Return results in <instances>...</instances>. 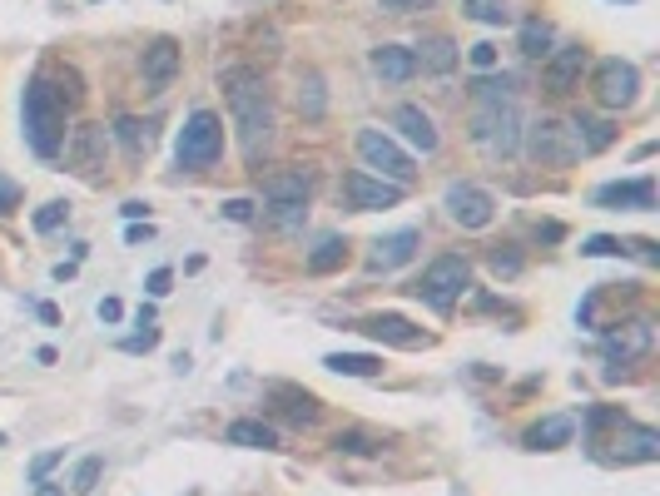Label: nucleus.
<instances>
[{
  "instance_id": "f257e3e1",
  "label": "nucleus",
  "mask_w": 660,
  "mask_h": 496,
  "mask_svg": "<svg viewBox=\"0 0 660 496\" xmlns=\"http://www.w3.org/2000/svg\"><path fill=\"white\" fill-rule=\"evenodd\" d=\"M229 85V115H234V129H239V144H244V159L259 164V154L273 139V105H268L264 85L249 75V70H234L224 75Z\"/></svg>"
},
{
  "instance_id": "f03ea898",
  "label": "nucleus",
  "mask_w": 660,
  "mask_h": 496,
  "mask_svg": "<svg viewBox=\"0 0 660 496\" xmlns=\"http://www.w3.org/2000/svg\"><path fill=\"white\" fill-rule=\"evenodd\" d=\"M20 120H25V139H30V149L40 159H55L65 149V105H60V95L45 80H30L25 85Z\"/></svg>"
},
{
  "instance_id": "7ed1b4c3",
  "label": "nucleus",
  "mask_w": 660,
  "mask_h": 496,
  "mask_svg": "<svg viewBox=\"0 0 660 496\" xmlns=\"http://www.w3.org/2000/svg\"><path fill=\"white\" fill-rule=\"evenodd\" d=\"M472 144L487 159H512L522 149V120L517 105H477L472 110Z\"/></svg>"
},
{
  "instance_id": "20e7f679",
  "label": "nucleus",
  "mask_w": 660,
  "mask_h": 496,
  "mask_svg": "<svg viewBox=\"0 0 660 496\" xmlns=\"http://www.w3.org/2000/svg\"><path fill=\"white\" fill-rule=\"evenodd\" d=\"M472 283V268H467V258L462 253H442L437 263H427L422 268V278L412 283V293L427 303V308H437V313H452V303L462 298V288Z\"/></svg>"
},
{
  "instance_id": "39448f33",
  "label": "nucleus",
  "mask_w": 660,
  "mask_h": 496,
  "mask_svg": "<svg viewBox=\"0 0 660 496\" xmlns=\"http://www.w3.org/2000/svg\"><path fill=\"white\" fill-rule=\"evenodd\" d=\"M219 154H224V124L214 110H194L189 124H184V134H179V144H174V159H179V169H209V164H219Z\"/></svg>"
},
{
  "instance_id": "423d86ee",
  "label": "nucleus",
  "mask_w": 660,
  "mask_h": 496,
  "mask_svg": "<svg viewBox=\"0 0 660 496\" xmlns=\"http://www.w3.org/2000/svg\"><path fill=\"white\" fill-rule=\"evenodd\" d=\"M358 154H363L368 169H378V179L402 184V189H407L412 174H417V169H412V154H407L397 139H388L383 129H363V134H358Z\"/></svg>"
},
{
  "instance_id": "0eeeda50",
  "label": "nucleus",
  "mask_w": 660,
  "mask_h": 496,
  "mask_svg": "<svg viewBox=\"0 0 660 496\" xmlns=\"http://www.w3.org/2000/svg\"><path fill=\"white\" fill-rule=\"evenodd\" d=\"M606 358H611V372L616 368H631L636 358H646L656 348V323L651 318H631V323H616L606 328Z\"/></svg>"
},
{
  "instance_id": "6e6552de",
  "label": "nucleus",
  "mask_w": 660,
  "mask_h": 496,
  "mask_svg": "<svg viewBox=\"0 0 660 496\" xmlns=\"http://www.w3.org/2000/svg\"><path fill=\"white\" fill-rule=\"evenodd\" d=\"M636 95H641V70L631 60H601V70H596V100L606 110H626V105H636Z\"/></svg>"
},
{
  "instance_id": "1a4fd4ad",
  "label": "nucleus",
  "mask_w": 660,
  "mask_h": 496,
  "mask_svg": "<svg viewBox=\"0 0 660 496\" xmlns=\"http://www.w3.org/2000/svg\"><path fill=\"white\" fill-rule=\"evenodd\" d=\"M397 199H402V184H388V179H373V174H363V169H353V174H343V204H348L353 214H373V209H393Z\"/></svg>"
},
{
  "instance_id": "9d476101",
  "label": "nucleus",
  "mask_w": 660,
  "mask_h": 496,
  "mask_svg": "<svg viewBox=\"0 0 660 496\" xmlns=\"http://www.w3.org/2000/svg\"><path fill=\"white\" fill-rule=\"evenodd\" d=\"M527 149H531V159H536V164H546V169H566V164L576 159V139H571V129H566V124H556V120L531 124Z\"/></svg>"
},
{
  "instance_id": "9b49d317",
  "label": "nucleus",
  "mask_w": 660,
  "mask_h": 496,
  "mask_svg": "<svg viewBox=\"0 0 660 496\" xmlns=\"http://www.w3.org/2000/svg\"><path fill=\"white\" fill-rule=\"evenodd\" d=\"M447 214L462 224V229H487L497 219V199L477 184H452L447 189Z\"/></svg>"
},
{
  "instance_id": "f8f14e48",
  "label": "nucleus",
  "mask_w": 660,
  "mask_h": 496,
  "mask_svg": "<svg viewBox=\"0 0 660 496\" xmlns=\"http://www.w3.org/2000/svg\"><path fill=\"white\" fill-rule=\"evenodd\" d=\"M596 204H601V209H656V179L641 174V179L601 184V189H596Z\"/></svg>"
},
{
  "instance_id": "ddd939ff",
  "label": "nucleus",
  "mask_w": 660,
  "mask_h": 496,
  "mask_svg": "<svg viewBox=\"0 0 660 496\" xmlns=\"http://www.w3.org/2000/svg\"><path fill=\"white\" fill-rule=\"evenodd\" d=\"M422 244V234L417 229H397V234H383L373 253H368V273H393L402 263H412V253Z\"/></svg>"
},
{
  "instance_id": "4468645a",
  "label": "nucleus",
  "mask_w": 660,
  "mask_h": 496,
  "mask_svg": "<svg viewBox=\"0 0 660 496\" xmlns=\"http://www.w3.org/2000/svg\"><path fill=\"white\" fill-rule=\"evenodd\" d=\"M179 75V45L169 40V35H159L149 50H144V85H149V95H164V85Z\"/></svg>"
},
{
  "instance_id": "2eb2a0df",
  "label": "nucleus",
  "mask_w": 660,
  "mask_h": 496,
  "mask_svg": "<svg viewBox=\"0 0 660 496\" xmlns=\"http://www.w3.org/2000/svg\"><path fill=\"white\" fill-rule=\"evenodd\" d=\"M581 70H586V50H581V45L551 50V60H546V90H551V95H571L576 80H581Z\"/></svg>"
},
{
  "instance_id": "dca6fc26",
  "label": "nucleus",
  "mask_w": 660,
  "mask_h": 496,
  "mask_svg": "<svg viewBox=\"0 0 660 496\" xmlns=\"http://www.w3.org/2000/svg\"><path fill=\"white\" fill-rule=\"evenodd\" d=\"M363 333L378 338V343H397V348H422L427 343V333L412 328L402 313H373V318H363Z\"/></svg>"
},
{
  "instance_id": "f3484780",
  "label": "nucleus",
  "mask_w": 660,
  "mask_h": 496,
  "mask_svg": "<svg viewBox=\"0 0 660 496\" xmlns=\"http://www.w3.org/2000/svg\"><path fill=\"white\" fill-rule=\"evenodd\" d=\"M571 437H576V422L556 412V417H541V422H531L522 442H527L531 452H556V447H566Z\"/></svg>"
},
{
  "instance_id": "a211bd4d",
  "label": "nucleus",
  "mask_w": 660,
  "mask_h": 496,
  "mask_svg": "<svg viewBox=\"0 0 660 496\" xmlns=\"http://www.w3.org/2000/svg\"><path fill=\"white\" fill-rule=\"evenodd\" d=\"M313 194V174L308 169H288V174H273L264 184V199L268 204H308Z\"/></svg>"
},
{
  "instance_id": "6ab92c4d",
  "label": "nucleus",
  "mask_w": 660,
  "mask_h": 496,
  "mask_svg": "<svg viewBox=\"0 0 660 496\" xmlns=\"http://www.w3.org/2000/svg\"><path fill=\"white\" fill-rule=\"evenodd\" d=\"M373 70H378V80H388V85H407V80L417 75V60H412L407 45H378V50H373Z\"/></svg>"
},
{
  "instance_id": "aec40b11",
  "label": "nucleus",
  "mask_w": 660,
  "mask_h": 496,
  "mask_svg": "<svg viewBox=\"0 0 660 496\" xmlns=\"http://www.w3.org/2000/svg\"><path fill=\"white\" fill-rule=\"evenodd\" d=\"M412 60H417L427 75H452V70H457V45H452L447 35H432V40H422V45L412 50Z\"/></svg>"
},
{
  "instance_id": "412c9836",
  "label": "nucleus",
  "mask_w": 660,
  "mask_h": 496,
  "mask_svg": "<svg viewBox=\"0 0 660 496\" xmlns=\"http://www.w3.org/2000/svg\"><path fill=\"white\" fill-rule=\"evenodd\" d=\"M566 129H571V139H576V154H601V149H611V139H616L611 124L591 120V115H576Z\"/></svg>"
},
{
  "instance_id": "4be33fe9",
  "label": "nucleus",
  "mask_w": 660,
  "mask_h": 496,
  "mask_svg": "<svg viewBox=\"0 0 660 496\" xmlns=\"http://www.w3.org/2000/svg\"><path fill=\"white\" fill-rule=\"evenodd\" d=\"M397 129H402V139H407V144H417L422 154H432V149H437V129H432V120H427L417 105H402V110H397Z\"/></svg>"
},
{
  "instance_id": "5701e85b",
  "label": "nucleus",
  "mask_w": 660,
  "mask_h": 496,
  "mask_svg": "<svg viewBox=\"0 0 660 496\" xmlns=\"http://www.w3.org/2000/svg\"><path fill=\"white\" fill-rule=\"evenodd\" d=\"M100 149H105V129H95V124L75 129V139H70V159H75L85 174H100Z\"/></svg>"
},
{
  "instance_id": "b1692460",
  "label": "nucleus",
  "mask_w": 660,
  "mask_h": 496,
  "mask_svg": "<svg viewBox=\"0 0 660 496\" xmlns=\"http://www.w3.org/2000/svg\"><path fill=\"white\" fill-rule=\"evenodd\" d=\"M224 442L229 447H278V432L268 427V422H254V417H239V422H229V432H224Z\"/></svg>"
},
{
  "instance_id": "393cba45",
  "label": "nucleus",
  "mask_w": 660,
  "mask_h": 496,
  "mask_svg": "<svg viewBox=\"0 0 660 496\" xmlns=\"http://www.w3.org/2000/svg\"><path fill=\"white\" fill-rule=\"evenodd\" d=\"M115 139H120V149H125L130 159H139V154H149V149H154V124L125 115V120L115 124Z\"/></svg>"
},
{
  "instance_id": "a878e982",
  "label": "nucleus",
  "mask_w": 660,
  "mask_h": 496,
  "mask_svg": "<svg viewBox=\"0 0 660 496\" xmlns=\"http://www.w3.org/2000/svg\"><path fill=\"white\" fill-rule=\"evenodd\" d=\"M323 368L343 372V377H378L383 372V358H368V353H328Z\"/></svg>"
},
{
  "instance_id": "bb28decb",
  "label": "nucleus",
  "mask_w": 660,
  "mask_h": 496,
  "mask_svg": "<svg viewBox=\"0 0 660 496\" xmlns=\"http://www.w3.org/2000/svg\"><path fill=\"white\" fill-rule=\"evenodd\" d=\"M472 100L477 105H512V75H477Z\"/></svg>"
},
{
  "instance_id": "cd10ccee",
  "label": "nucleus",
  "mask_w": 660,
  "mask_h": 496,
  "mask_svg": "<svg viewBox=\"0 0 660 496\" xmlns=\"http://www.w3.org/2000/svg\"><path fill=\"white\" fill-rule=\"evenodd\" d=\"M348 263V239H323V244L308 253V268L313 273H333V268H343Z\"/></svg>"
},
{
  "instance_id": "c85d7f7f",
  "label": "nucleus",
  "mask_w": 660,
  "mask_h": 496,
  "mask_svg": "<svg viewBox=\"0 0 660 496\" xmlns=\"http://www.w3.org/2000/svg\"><path fill=\"white\" fill-rule=\"evenodd\" d=\"M522 55H531V60L551 55V25L546 20H527L522 25Z\"/></svg>"
},
{
  "instance_id": "c756f323",
  "label": "nucleus",
  "mask_w": 660,
  "mask_h": 496,
  "mask_svg": "<svg viewBox=\"0 0 660 496\" xmlns=\"http://www.w3.org/2000/svg\"><path fill=\"white\" fill-rule=\"evenodd\" d=\"M303 219H308V204H268V224L283 229V234L303 229Z\"/></svg>"
},
{
  "instance_id": "7c9ffc66",
  "label": "nucleus",
  "mask_w": 660,
  "mask_h": 496,
  "mask_svg": "<svg viewBox=\"0 0 660 496\" xmlns=\"http://www.w3.org/2000/svg\"><path fill=\"white\" fill-rule=\"evenodd\" d=\"M631 457H636V462H656L660 457V432L656 427H631Z\"/></svg>"
},
{
  "instance_id": "2f4dec72",
  "label": "nucleus",
  "mask_w": 660,
  "mask_h": 496,
  "mask_svg": "<svg viewBox=\"0 0 660 496\" xmlns=\"http://www.w3.org/2000/svg\"><path fill=\"white\" fill-rule=\"evenodd\" d=\"M462 10H467L477 25H502V20H507V5H502V0H467Z\"/></svg>"
},
{
  "instance_id": "473e14b6",
  "label": "nucleus",
  "mask_w": 660,
  "mask_h": 496,
  "mask_svg": "<svg viewBox=\"0 0 660 496\" xmlns=\"http://www.w3.org/2000/svg\"><path fill=\"white\" fill-rule=\"evenodd\" d=\"M298 105H303V115H308V120H318V115H323V80H318V75H308V80H303Z\"/></svg>"
},
{
  "instance_id": "72a5a7b5",
  "label": "nucleus",
  "mask_w": 660,
  "mask_h": 496,
  "mask_svg": "<svg viewBox=\"0 0 660 496\" xmlns=\"http://www.w3.org/2000/svg\"><path fill=\"white\" fill-rule=\"evenodd\" d=\"M100 472H105V462H100V457H85V462L75 467V492L90 496L95 492V482H100Z\"/></svg>"
},
{
  "instance_id": "f704fd0d",
  "label": "nucleus",
  "mask_w": 660,
  "mask_h": 496,
  "mask_svg": "<svg viewBox=\"0 0 660 496\" xmlns=\"http://www.w3.org/2000/svg\"><path fill=\"white\" fill-rule=\"evenodd\" d=\"M467 60H472L477 75H492V70H497V45H492V40H477V45L467 50Z\"/></svg>"
},
{
  "instance_id": "c9c22d12",
  "label": "nucleus",
  "mask_w": 660,
  "mask_h": 496,
  "mask_svg": "<svg viewBox=\"0 0 660 496\" xmlns=\"http://www.w3.org/2000/svg\"><path fill=\"white\" fill-rule=\"evenodd\" d=\"M65 219H70V204H60V199H55V204H45V209L35 214V229H40V234H55Z\"/></svg>"
},
{
  "instance_id": "e433bc0d",
  "label": "nucleus",
  "mask_w": 660,
  "mask_h": 496,
  "mask_svg": "<svg viewBox=\"0 0 660 496\" xmlns=\"http://www.w3.org/2000/svg\"><path fill=\"white\" fill-rule=\"evenodd\" d=\"M333 447H338V452H358V457L378 452V442H373V437H363V432H338V437H333Z\"/></svg>"
},
{
  "instance_id": "4c0bfd02",
  "label": "nucleus",
  "mask_w": 660,
  "mask_h": 496,
  "mask_svg": "<svg viewBox=\"0 0 660 496\" xmlns=\"http://www.w3.org/2000/svg\"><path fill=\"white\" fill-rule=\"evenodd\" d=\"M581 253H591V258H606V253H626V244H621V239H611V234H591V239L581 244Z\"/></svg>"
},
{
  "instance_id": "58836bf2",
  "label": "nucleus",
  "mask_w": 660,
  "mask_h": 496,
  "mask_svg": "<svg viewBox=\"0 0 660 496\" xmlns=\"http://www.w3.org/2000/svg\"><path fill=\"white\" fill-rule=\"evenodd\" d=\"M60 462H65V452H60V447H55V452H40V457L30 462V482H45V477H50Z\"/></svg>"
},
{
  "instance_id": "ea45409f",
  "label": "nucleus",
  "mask_w": 660,
  "mask_h": 496,
  "mask_svg": "<svg viewBox=\"0 0 660 496\" xmlns=\"http://www.w3.org/2000/svg\"><path fill=\"white\" fill-rule=\"evenodd\" d=\"M144 333H134V338H125V353H149L154 343H159V328L154 323H139Z\"/></svg>"
},
{
  "instance_id": "a19ab883",
  "label": "nucleus",
  "mask_w": 660,
  "mask_h": 496,
  "mask_svg": "<svg viewBox=\"0 0 660 496\" xmlns=\"http://www.w3.org/2000/svg\"><path fill=\"white\" fill-rule=\"evenodd\" d=\"M224 219L249 224V219H254V199H224Z\"/></svg>"
},
{
  "instance_id": "79ce46f5",
  "label": "nucleus",
  "mask_w": 660,
  "mask_h": 496,
  "mask_svg": "<svg viewBox=\"0 0 660 496\" xmlns=\"http://www.w3.org/2000/svg\"><path fill=\"white\" fill-rule=\"evenodd\" d=\"M169 283H174V273H169V268H154L144 288H149V298H164V293H169Z\"/></svg>"
},
{
  "instance_id": "37998d69",
  "label": "nucleus",
  "mask_w": 660,
  "mask_h": 496,
  "mask_svg": "<svg viewBox=\"0 0 660 496\" xmlns=\"http://www.w3.org/2000/svg\"><path fill=\"white\" fill-rule=\"evenodd\" d=\"M492 273H507L512 278V273H522V258L517 253H492Z\"/></svg>"
},
{
  "instance_id": "c03bdc74",
  "label": "nucleus",
  "mask_w": 660,
  "mask_h": 496,
  "mask_svg": "<svg viewBox=\"0 0 660 496\" xmlns=\"http://www.w3.org/2000/svg\"><path fill=\"white\" fill-rule=\"evenodd\" d=\"M125 318V303L120 298H100V323H120Z\"/></svg>"
},
{
  "instance_id": "a18cd8bd",
  "label": "nucleus",
  "mask_w": 660,
  "mask_h": 496,
  "mask_svg": "<svg viewBox=\"0 0 660 496\" xmlns=\"http://www.w3.org/2000/svg\"><path fill=\"white\" fill-rule=\"evenodd\" d=\"M15 204H20V189H15L10 179H0V214H10Z\"/></svg>"
},
{
  "instance_id": "49530a36",
  "label": "nucleus",
  "mask_w": 660,
  "mask_h": 496,
  "mask_svg": "<svg viewBox=\"0 0 660 496\" xmlns=\"http://www.w3.org/2000/svg\"><path fill=\"white\" fill-rule=\"evenodd\" d=\"M383 10H397V15H407V10H427L432 0H378Z\"/></svg>"
},
{
  "instance_id": "de8ad7c7",
  "label": "nucleus",
  "mask_w": 660,
  "mask_h": 496,
  "mask_svg": "<svg viewBox=\"0 0 660 496\" xmlns=\"http://www.w3.org/2000/svg\"><path fill=\"white\" fill-rule=\"evenodd\" d=\"M125 239H130V244H144V239H154V229H149V224H144V229L130 224V234H125Z\"/></svg>"
},
{
  "instance_id": "09e8293b",
  "label": "nucleus",
  "mask_w": 660,
  "mask_h": 496,
  "mask_svg": "<svg viewBox=\"0 0 660 496\" xmlns=\"http://www.w3.org/2000/svg\"><path fill=\"white\" fill-rule=\"evenodd\" d=\"M144 209H149V204H139V199H130V204H125L120 214H125V219H144Z\"/></svg>"
},
{
  "instance_id": "8fccbe9b",
  "label": "nucleus",
  "mask_w": 660,
  "mask_h": 496,
  "mask_svg": "<svg viewBox=\"0 0 660 496\" xmlns=\"http://www.w3.org/2000/svg\"><path fill=\"white\" fill-rule=\"evenodd\" d=\"M35 496H65V492H60V487H50V482H40V492H35Z\"/></svg>"
}]
</instances>
